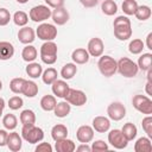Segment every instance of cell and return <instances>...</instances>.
Segmentation results:
<instances>
[{
  "label": "cell",
  "mask_w": 152,
  "mask_h": 152,
  "mask_svg": "<svg viewBox=\"0 0 152 152\" xmlns=\"http://www.w3.org/2000/svg\"><path fill=\"white\" fill-rule=\"evenodd\" d=\"M21 138L30 144H37L44 139V131L34 124L24 125L21 128Z\"/></svg>",
  "instance_id": "obj_1"
},
{
  "label": "cell",
  "mask_w": 152,
  "mask_h": 152,
  "mask_svg": "<svg viewBox=\"0 0 152 152\" xmlns=\"http://www.w3.org/2000/svg\"><path fill=\"white\" fill-rule=\"evenodd\" d=\"M116 71H119V74L124 77H127V78H131V77H134L137 76L138 71H139V68L135 62H133L132 59H129L128 57H122L120 58L118 62H116Z\"/></svg>",
  "instance_id": "obj_2"
},
{
  "label": "cell",
  "mask_w": 152,
  "mask_h": 152,
  "mask_svg": "<svg viewBox=\"0 0 152 152\" xmlns=\"http://www.w3.org/2000/svg\"><path fill=\"white\" fill-rule=\"evenodd\" d=\"M57 44L53 43L52 40L45 42L40 46V59L43 63L48 65H52L57 61Z\"/></svg>",
  "instance_id": "obj_3"
},
{
  "label": "cell",
  "mask_w": 152,
  "mask_h": 152,
  "mask_svg": "<svg viewBox=\"0 0 152 152\" xmlns=\"http://www.w3.org/2000/svg\"><path fill=\"white\" fill-rule=\"evenodd\" d=\"M97 66H99V70L100 72L104 76V77H110L113 76L115 72H116V61L108 56V55H104V56H100V59L97 62Z\"/></svg>",
  "instance_id": "obj_4"
},
{
  "label": "cell",
  "mask_w": 152,
  "mask_h": 152,
  "mask_svg": "<svg viewBox=\"0 0 152 152\" xmlns=\"http://www.w3.org/2000/svg\"><path fill=\"white\" fill-rule=\"evenodd\" d=\"M132 104L138 112L142 114L146 115L152 114V100L147 95H141V94L134 95L132 99Z\"/></svg>",
  "instance_id": "obj_5"
},
{
  "label": "cell",
  "mask_w": 152,
  "mask_h": 152,
  "mask_svg": "<svg viewBox=\"0 0 152 152\" xmlns=\"http://www.w3.org/2000/svg\"><path fill=\"white\" fill-rule=\"evenodd\" d=\"M51 10L49 6L46 5H38V6H34L30 10V13H28V17L34 23H42V21H45L46 19H49L51 17Z\"/></svg>",
  "instance_id": "obj_6"
},
{
  "label": "cell",
  "mask_w": 152,
  "mask_h": 152,
  "mask_svg": "<svg viewBox=\"0 0 152 152\" xmlns=\"http://www.w3.org/2000/svg\"><path fill=\"white\" fill-rule=\"evenodd\" d=\"M36 34L39 39L45 40V42H50V40H53L57 37V27L52 24L43 23L37 27Z\"/></svg>",
  "instance_id": "obj_7"
},
{
  "label": "cell",
  "mask_w": 152,
  "mask_h": 152,
  "mask_svg": "<svg viewBox=\"0 0 152 152\" xmlns=\"http://www.w3.org/2000/svg\"><path fill=\"white\" fill-rule=\"evenodd\" d=\"M65 101L69 102L72 106L76 107H81L83 104H86L87 102V95L84 91L80 90V89H74V88H69L65 96H64Z\"/></svg>",
  "instance_id": "obj_8"
},
{
  "label": "cell",
  "mask_w": 152,
  "mask_h": 152,
  "mask_svg": "<svg viewBox=\"0 0 152 152\" xmlns=\"http://www.w3.org/2000/svg\"><path fill=\"white\" fill-rule=\"evenodd\" d=\"M108 142L116 150H122L128 145V140L124 137L121 129H112L108 133Z\"/></svg>",
  "instance_id": "obj_9"
},
{
  "label": "cell",
  "mask_w": 152,
  "mask_h": 152,
  "mask_svg": "<svg viewBox=\"0 0 152 152\" xmlns=\"http://www.w3.org/2000/svg\"><path fill=\"white\" fill-rule=\"evenodd\" d=\"M107 114L110 120L120 121L126 116V108L121 102L115 101V102H112L107 107Z\"/></svg>",
  "instance_id": "obj_10"
},
{
  "label": "cell",
  "mask_w": 152,
  "mask_h": 152,
  "mask_svg": "<svg viewBox=\"0 0 152 152\" xmlns=\"http://www.w3.org/2000/svg\"><path fill=\"white\" fill-rule=\"evenodd\" d=\"M103 50H104V45H103V42H102L101 38L95 37V38H91V39L88 42L87 51H88L89 56L100 57V56H102Z\"/></svg>",
  "instance_id": "obj_11"
},
{
  "label": "cell",
  "mask_w": 152,
  "mask_h": 152,
  "mask_svg": "<svg viewBox=\"0 0 152 152\" xmlns=\"http://www.w3.org/2000/svg\"><path fill=\"white\" fill-rule=\"evenodd\" d=\"M76 138L80 142L88 144L94 139V128L88 125H82L76 131Z\"/></svg>",
  "instance_id": "obj_12"
},
{
  "label": "cell",
  "mask_w": 152,
  "mask_h": 152,
  "mask_svg": "<svg viewBox=\"0 0 152 152\" xmlns=\"http://www.w3.org/2000/svg\"><path fill=\"white\" fill-rule=\"evenodd\" d=\"M93 128L99 133H106L110 128V119L99 115L93 119Z\"/></svg>",
  "instance_id": "obj_13"
},
{
  "label": "cell",
  "mask_w": 152,
  "mask_h": 152,
  "mask_svg": "<svg viewBox=\"0 0 152 152\" xmlns=\"http://www.w3.org/2000/svg\"><path fill=\"white\" fill-rule=\"evenodd\" d=\"M18 39L23 44H31L36 39V32L30 26H23L18 32Z\"/></svg>",
  "instance_id": "obj_14"
},
{
  "label": "cell",
  "mask_w": 152,
  "mask_h": 152,
  "mask_svg": "<svg viewBox=\"0 0 152 152\" xmlns=\"http://www.w3.org/2000/svg\"><path fill=\"white\" fill-rule=\"evenodd\" d=\"M51 18H52L55 24L64 25L69 20V12L63 6L62 7H57V8H53V11L51 12Z\"/></svg>",
  "instance_id": "obj_15"
},
{
  "label": "cell",
  "mask_w": 152,
  "mask_h": 152,
  "mask_svg": "<svg viewBox=\"0 0 152 152\" xmlns=\"http://www.w3.org/2000/svg\"><path fill=\"white\" fill-rule=\"evenodd\" d=\"M6 145H7V147H8L12 152H18V151H20V150H21V146H23V140H21V137L19 135V133H17V132H11V133H8Z\"/></svg>",
  "instance_id": "obj_16"
},
{
  "label": "cell",
  "mask_w": 152,
  "mask_h": 152,
  "mask_svg": "<svg viewBox=\"0 0 152 152\" xmlns=\"http://www.w3.org/2000/svg\"><path fill=\"white\" fill-rule=\"evenodd\" d=\"M55 150L57 152H74L76 150V145L72 140L64 138V139H61V140H56Z\"/></svg>",
  "instance_id": "obj_17"
},
{
  "label": "cell",
  "mask_w": 152,
  "mask_h": 152,
  "mask_svg": "<svg viewBox=\"0 0 152 152\" xmlns=\"http://www.w3.org/2000/svg\"><path fill=\"white\" fill-rule=\"evenodd\" d=\"M51 86H52L51 87L52 93L57 97H64L65 94H66V91H68V89L70 88L69 84L64 80H56Z\"/></svg>",
  "instance_id": "obj_18"
},
{
  "label": "cell",
  "mask_w": 152,
  "mask_h": 152,
  "mask_svg": "<svg viewBox=\"0 0 152 152\" xmlns=\"http://www.w3.org/2000/svg\"><path fill=\"white\" fill-rule=\"evenodd\" d=\"M114 36L119 40H127L132 36V26L131 25H119L114 26Z\"/></svg>",
  "instance_id": "obj_19"
},
{
  "label": "cell",
  "mask_w": 152,
  "mask_h": 152,
  "mask_svg": "<svg viewBox=\"0 0 152 152\" xmlns=\"http://www.w3.org/2000/svg\"><path fill=\"white\" fill-rule=\"evenodd\" d=\"M89 53L86 49L83 48H78L76 50L72 51L71 53V59L75 64H86L89 61Z\"/></svg>",
  "instance_id": "obj_20"
},
{
  "label": "cell",
  "mask_w": 152,
  "mask_h": 152,
  "mask_svg": "<svg viewBox=\"0 0 152 152\" xmlns=\"http://www.w3.org/2000/svg\"><path fill=\"white\" fill-rule=\"evenodd\" d=\"M14 55V46L10 42H0V61L11 59Z\"/></svg>",
  "instance_id": "obj_21"
},
{
  "label": "cell",
  "mask_w": 152,
  "mask_h": 152,
  "mask_svg": "<svg viewBox=\"0 0 152 152\" xmlns=\"http://www.w3.org/2000/svg\"><path fill=\"white\" fill-rule=\"evenodd\" d=\"M71 110V104L66 101H61V102H57L55 108H53V113L57 118H65L69 115Z\"/></svg>",
  "instance_id": "obj_22"
},
{
  "label": "cell",
  "mask_w": 152,
  "mask_h": 152,
  "mask_svg": "<svg viewBox=\"0 0 152 152\" xmlns=\"http://www.w3.org/2000/svg\"><path fill=\"white\" fill-rule=\"evenodd\" d=\"M134 151L135 152H151L152 151V144L151 139L148 137H141L139 138L134 144Z\"/></svg>",
  "instance_id": "obj_23"
},
{
  "label": "cell",
  "mask_w": 152,
  "mask_h": 152,
  "mask_svg": "<svg viewBox=\"0 0 152 152\" xmlns=\"http://www.w3.org/2000/svg\"><path fill=\"white\" fill-rule=\"evenodd\" d=\"M68 137V128L63 124H57L51 128V138L56 140H61Z\"/></svg>",
  "instance_id": "obj_24"
},
{
  "label": "cell",
  "mask_w": 152,
  "mask_h": 152,
  "mask_svg": "<svg viewBox=\"0 0 152 152\" xmlns=\"http://www.w3.org/2000/svg\"><path fill=\"white\" fill-rule=\"evenodd\" d=\"M21 94L25 95L26 97H34L38 94V84L36 82H33V81L25 80Z\"/></svg>",
  "instance_id": "obj_25"
},
{
  "label": "cell",
  "mask_w": 152,
  "mask_h": 152,
  "mask_svg": "<svg viewBox=\"0 0 152 152\" xmlns=\"http://www.w3.org/2000/svg\"><path fill=\"white\" fill-rule=\"evenodd\" d=\"M26 74L28 75V77L31 78H38L42 76L43 74V68L39 63L36 62H30L26 66Z\"/></svg>",
  "instance_id": "obj_26"
},
{
  "label": "cell",
  "mask_w": 152,
  "mask_h": 152,
  "mask_svg": "<svg viewBox=\"0 0 152 152\" xmlns=\"http://www.w3.org/2000/svg\"><path fill=\"white\" fill-rule=\"evenodd\" d=\"M37 55H38L37 49H36L33 45H30V44H27V45L23 49V51H21V57H23V59H24L25 62H27V63L33 62V61L37 58Z\"/></svg>",
  "instance_id": "obj_27"
},
{
  "label": "cell",
  "mask_w": 152,
  "mask_h": 152,
  "mask_svg": "<svg viewBox=\"0 0 152 152\" xmlns=\"http://www.w3.org/2000/svg\"><path fill=\"white\" fill-rule=\"evenodd\" d=\"M121 132H122L124 137H125L128 141L133 140V139L137 137V134H138L137 126H135L134 124H132V122H126V124L124 125V127L121 128Z\"/></svg>",
  "instance_id": "obj_28"
},
{
  "label": "cell",
  "mask_w": 152,
  "mask_h": 152,
  "mask_svg": "<svg viewBox=\"0 0 152 152\" xmlns=\"http://www.w3.org/2000/svg\"><path fill=\"white\" fill-rule=\"evenodd\" d=\"M57 101H56V97L53 95H44L42 99H40V107L45 112H51L53 110L55 106H56Z\"/></svg>",
  "instance_id": "obj_29"
},
{
  "label": "cell",
  "mask_w": 152,
  "mask_h": 152,
  "mask_svg": "<svg viewBox=\"0 0 152 152\" xmlns=\"http://www.w3.org/2000/svg\"><path fill=\"white\" fill-rule=\"evenodd\" d=\"M77 72V66L75 63H66L63 65L62 70H61V76L64 80H70L72 78Z\"/></svg>",
  "instance_id": "obj_30"
},
{
  "label": "cell",
  "mask_w": 152,
  "mask_h": 152,
  "mask_svg": "<svg viewBox=\"0 0 152 152\" xmlns=\"http://www.w3.org/2000/svg\"><path fill=\"white\" fill-rule=\"evenodd\" d=\"M19 120L23 126L24 125H33V124H36V114L31 109H24L20 113Z\"/></svg>",
  "instance_id": "obj_31"
},
{
  "label": "cell",
  "mask_w": 152,
  "mask_h": 152,
  "mask_svg": "<svg viewBox=\"0 0 152 152\" xmlns=\"http://www.w3.org/2000/svg\"><path fill=\"white\" fill-rule=\"evenodd\" d=\"M57 76H58V72L55 68H48L43 71L42 74V80L45 84H52L56 80H57Z\"/></svg>",
  "instance_id": "obj_32"
},
{
  "label": "cell",
  "mask_w": 152,
  "mask_h": 152,
  "mask_svg": "<svg viewBox=\"0 0 152 152\" xmlns=\"http://www.w3.org/2000/svg\"><path fill=\"white\" fill-rule=\"evenodd\" d=\"M152 12H151V7L147 6V5H142V6H138L134 15L137 17L138 20H141V21H145L147 19H150Z\"/></svg>",
  "instance_id": "obj_33"
},
{
  "label": "cell",
  "mask_w": 152,
  "mask_h": 152,
  "mask_svg": "<svg viewBox=\"0 0 152 152\" xmlns=\"http://www.w3.org/2000/svg\"><path fill=\"white\" fill-rule=\"evenodd\" d=\"M151 64H152V55H151L150 52L142 53V55L139 57L138 63H137L138 68H139L140 70H142V71H146L147 69H150V68H151Z\"/></svg>",
  "instance_id": "obj_34"
},
{
  "label": "cell",
  "mask_w": 152,
  "mask_h": 152,
  "mask_svg": "<svg viewBox=\"0 0 152 152\" xmlns=\"http://www.w3.org/2000/svg\"><path fill=\"white\" fill-rule=\"evenodd\" d=\"M2 125L5 127V129L7 131H13L15 129L17 125H18V120H17V116L14 114H6L4 118H2Z\"/></svg>",
  "instance_id": "obj_35"
},
{
  "label": "cell",
  "mask_w": 152,
  "mask_h": 152,
  "mask_svg": "<svg viewBox=\"0 0 152 152\" xmlns=\"http://www.w3.org/2000/svg\"><path fill=\"white\" fill-rule=\"evenodd\" d=\"M101 10L106 15H114L118 12V5L113 0H104L101 4Z\"/></svg>",
  "instance_id": "obj_36"
},
{
  "label": "cell",
  "mask_w": 152,
  "mask_h": 152,
  "mask_svg": "<svg viewBox=\"0 0 152 152\" xmlns=\"http://www.w3.org/2000/svg\"><path fill=\"white\" fill-rule=\"evenodd\" d=\"M144 46H145V43L141 39L135 38V39H133V40L129 42V44H128V51L131 53H133V55H139V53L142 52Z\"/></svg>",
  "instance_id": "obj_37"
},
{
  "label": "cell",
  "mask_w": 152,
  "mask_h": 152,
  "mask_svg": "<svg viewBox=\"0 0 152 152\" xmlns=\"http://www.w3.org/2000/svg\"><path fill=\"white\" fill-rule=\"evenodd\" d=\"M24 83H25V78H23V77H15V78L11 80V82H10L11 91L14 94H21Z\"/></svg>",
  "instance_id": "obj_38"
},
{
  "label": "cell",
  "mask_w": 152,
  "mask_h": 152,
  "mask_svg": "<svg viewBox=\"0 0 152 152\" xmlns=\"http://www.w3.org/2000/svg\"><path fill=\"white\" fill-rule=\"evenodd\" d=\"M138 2L135 0H125L122 2V11L126 15H133L138 8Z\"/></svg>",
  "instance_id": "obj_39"
},
{
  "label": "cell",
  "mask_w": 152,
  "mask_h": 152,
  "mask_svg": "<svg viewBox=\"0 0 152 152\" xmlns=\"http://www.w3.org/2000/svg\"><path fill=\"white\" fill-rule=\"evenodd\" d=\"M13 21L17 26H25L28 23V15L24 11H17L13 14Z\"/></svg>",
  "instance_id": "obj_40"
},
{
  "label": "cell",
  "mask_w": 152,
  "mask_h": 152,
  "mask_svg": "<svg viewBox=\"0 0 152 152\" xmlns=\"http://www.w3.org/2000/svg\"><path fill=\"white\" fill-rule=\"evenodd\" d=\"M141 126H142L144 132L147 134V137L152 138V116L151 115H147V116H145L142 119Z\"/></svg>",
  "instance_id": "obj_41"
},
{
  "label": "cell",
  "mask_w": 152,
  "mask_h": 152,
  "mask_svg": "<svg viewBox=\"0 0 152 152\" xmlns=\"http://www.w3.org/2000/svg\"><path fill=\"white\" fill-rule=\"evenodd\" d=\"M8 107L12 109V110H17V109H19V108H21L23 107V104H24V101H23V99L20 97V96H12L10 100H8Z\"/></svg>",
  "instance_id": "obj_42"
},
{
  "label": "cell",
  "mask_w": 152,
  "mask_h": 152,
  "mask_svg": "<svg viewBox=\"0 0 152 152\" xmlns=\"http://www.w3.org/2000/svg\"><path fill=\"white\" fill-rule=\"evenodd\" d=\"M90 148L94 152H103V151H107L108 150V144L104 142L103 140H95L91 144Z\"/></svg>",
  "instance_id": "obj_43"
},
{
  "label": "cell",
  "mask_w": 152,
  "mask_h": 152,
  "mask_svg": "<svg viewBox=\"0 0 152 152\" xmlns=\"http://www.w3.org/2000/svg\"><path fill=\"white\" fill-rule=\"evenodd\" d=\"M11 13L7 8H0V26H6L11 20Z\"/></svg>",
  "instance_id": "obj_44"
},
{
  "label": "cell",
  "mask_w": 152,
  "mask_h": 152,
  "mask_svg": "<svg viewBox=\"0 0 152 152\" xmlns=\"http://www.w3.org/2000/svg\"><path fill=\"white\" fill-rule=\"evenodd\" d=\"M119 25H131V20L126 15H119L114 19L113 26H119Z\"/></svg>",
  "instance_id": "obj_45"
},
{
  "label": "cell",
  "mask_w": 152,
  "mask_h": 152,
  "mask_svg": "<svg viewBox=\"0 0 152 152\" xmlns=\"http://www.w3.org/2000/svg\"><path fill=\"white\" fill-rule=\"evenodd\" d=\"M36 152H52V146L49 142H40L36 147Z\"/></svg>",
  "instance_id": "obj_46"
},
{
  "label": "cell",
  "mask_w": 152,
  "mask_h": 152,
  "mask_svg": "<svg viewBox=\"0 0 152 152\" xmlns=\"http://www.w3.org/2000/svg\"><path fill=\"white\" fill-rule=\"evenodd\" d=\"M45 2L49 7H52V8L62 7L64 5V0H45Z\"/></svg>",
  "instance_id": "obj_47"
},
{
  "label": "cell",
  "mask_w": 152,
  "mask_h": 152,
  "mask_svg": "<svg viewBox=\"0 0 152 152\" xmlns=\"http://www.w3.org/2000/svg\"><path fill=\"white\" fill-rule=\"evenodd\" d=\"M80 2L82 4V6H84L87 8H91L99 4V0H80Z\"/></svg>",
  "instance_id": "obj_48"
},
{
  "label": "cell",
  "mask_w": 152,
  "mask_h": 152,
  "mask_svg": "<svg viewBox=\"0 0 152 152\" xmlns=\"http://www.w3.org/2000/svg\"><path fill=\"white\" fill-rule=\"evenodd\" d=\"M7 137H8L7 131H6V129H0V147H2V146L6 145Z\"/></svg>",
  "instance_id": "obj_49"
},
{
  "label": "cell",
  "mask_w": 152,
  "mask_h": 152,
  "mask_svg": "<svg viewBox=\"0 0 152 152\" xmlns=\"http://www.w3.org/2000/svg\"><path fill=\"white\" fill-rule=\"evenodd\" d=\"M76 151H78V152H90L91 148H90V146H89L88 144H83V142H81V145L76 147Z\"/></svg>",
  "instance_id": "obj_50"
},
{
  "label": "cell",
  "mask_w": 152,
  "mask_h": 152,
  "mask_svg": "<svg viewBox=\"0 0 152 152\" xmlns=\"http://www.w3.org/2000/svg\"><path fill=\"white\" fill-rule=\"evenodd\" d=\"M146 46H147V49L152 50V32H150L146 37Z\"/></svg>",
  "instance_id": "obj_51"
},
{
  "label": "cell",
  "mask_w": 152,
  "mask_h": 152,
  "mask_svg": "<svg viewBox=\"0 0 152 152\" xmlns=\"http://www.w3.org/2000/svg\"><path fill=\"white\" fill-rule=\"evenodd\" d=\"M152 83L151 82H146V87H145V90H146V94L147 96H151L152 95Z\"/></svg>",
  "instance_id": "obj_52"
},
{
  "label": "cell",
  "mask_w": 152,
  "mask_h": 152,
  "mask_svg": "<svg viewBox=\"0 0 152 152\" xmlns=\"http://www.w3.org/2000/svg\"><path fill=\"white\" fill-rule=\"evenodd\" d=\"M146 71H147V76H146L147 82H151V83H152V66H151L150 69H147Z\"/></svg>",
  "instance_id": "obj_53"
},
{
  "label": "cell",
  "mask_w": 152,
  "mask_h": 152,
  "mask_svg": "<svg viewBox=\"0 0 152 152\" xmlns=\"http://www.w3.org/2000/svg\"><path fill=\"white\" fill-rule=\"evenodd\" d=\"M5 106H6V103H5V100H4L2 97H0V116H1V114H2V110H4Z\"/></svg>",
  "instance_id": "obj_54"
},
{
  "label": "cell",
  "mask_w": 152,
  "mask_h": 152,
  "mask_svg": "<svg viewBox=\"0 0 152 152\" xmlns=\"http://www.w3.org/2000/svg\"><path fill=\"white\" fill-rule=\"evenodd\" d=\"M28 0H17V2H19V4H26Z\"/></svg>",
  "instance_id": "obj_55"
},
{
  "label": "cell",
  "mask_w": 152,
  "mask_h": 152,
  "mask_svg": "<svg viewBox=\"0 0 152 152\" xmlns=\"http://www.w3.org/2000/svg\"><path fill=\"white\" fill-rule=\"evenodd\" d=\"M2 89V82H1V80H0V90Z\"/></svg>",
  "instance_id": "obj_56"
}]
</instances>
